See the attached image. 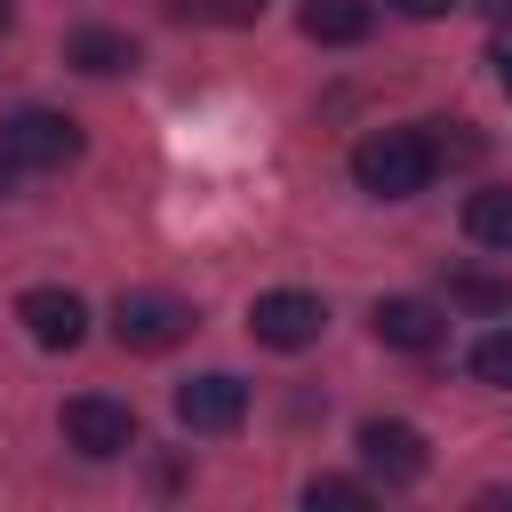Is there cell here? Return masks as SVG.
Instances as JSON below:
<instances>
[{
    "mask_svg": "<svg viewBox=\"0 0 512 512\" xmlns=\"http://www.w3.org/2000/svg\"><path fill=\"white\" fill-rule=\"evenodd\" d=\"M480 8H488V16H496V24H504V16H512V0H480Z\"/></svg>",
    "mask_w": 512,
    "mask_h": 512,
    "instance_id": "obj_22",
    "label": "cell"
},
{
    "mask_svg": "<svg viewBox=\"0 0 512 512\" xmlns=\"http://www.w3.org/2000/svg\"><path fill=\"white\" fill-rule=\"evenodd\" d=\"M480 504H488V512H512V488H488Z\"/></svg>",
    "mask_w": 512,
    "mask_h": 512,
    "instance_id": "obj_21",
    "label": "cell"
},
{
    "mask_svg": "<svg viewBox=\"0 0 512 512\" xmlns=\"http://www.w3.org/2000/svg\"><path fill=\"white\" fill-rule=\"evenodd\" d=\"M112 336H120L128 352H168V344L192 336V304L168 296V288H120V304H112Z\"/></svg>",
    "mask_w": 512,
    "mask_h": 512,
    "instance_id": "obj_2",
    "label": "cell"
},
{
    "mask_svg": "<svg viewBox=\"0 0 512 512\" xmlns=\"http://www.w3.org/2000/svg\"><path fill=\"white\" fill-rule=\"evenodd\" d=\"M304 504H312V512H320V504H328V512H360V504H376V488H368V480H344V472H312V480H304Z\"/></svg>",
    "mask_w": 512,
    "mask_h": 512,
    "instance_id": "obj_13",
    "label": "cell"
},
{
    "mask_svg": "<svg viewBox=\"0 0 512 512\" xmlns=\"http://www.w3.org/2000/svg\"><path fill=\"white\" fill-rule=\"evenodd\" d=\"M16 176H24V168H16V152H8V144H0V200H8V192H16Z\"/></svg>",
    "mask_w": 512,
    "mask_h": 512,
    "instance_id": "obj_19",
    "label": "cell"
},
{
    "mask_svg": "<svg viewBox=\"0 0 512 512\" xmlns=\"http://www.w3.org/2000/svg\"><path fill=\"white\" fill-rule=\"evenodd\" d=\"M392 8H400V16H448L456 0H392Z\"/></svg>",
    "mask_w": 512,
    "mask_h": 512,
    "instance_id": "obj_18",
    "label": "cell"
},
{
    "mask_svg": "<svg viewBox=\"0 0 512 512\" xmlns=\"http://www.w3.org/2000/svg\"><path fill=\"white\" fill-rule=\"evenodd\" d=\"M360 464H368L376 480L408 488V480H424V432L400 424V416H368V424H360Z\"/></svg>",
    "mask_w": 512,
    "mask_h": 512,
    "instance_id": "obj_7",
    "label": "cell"
},
{
    "mask_svg": "<svg viewBox=\"0 0 512 512\" xmlns=\"http://www.w3.org/2000/svg\"><path fill=\"white\" fill-rule=\"evenodd\" d=\"M320 328H328V304L312 288H264L248 304V336L272 352H304V344H320Z\"/></svg>",
    "mask_w": 512,
    "mask_h": 512,
    "instance_id": "obj_3",
    "label": "cell"
},
{
    "mask_svg": "<svg viewBox=\"0 0 512 512\" xmlns=\"http://www.w3.org/2000/svg\"><path fill=\"white\" fill-rule=\"evenodd\" d=\"M16 320H24V336L48 344V352H72V344L88 336V304H80L72 288H24V296H16Z\"/></svg>",
    "mask_w": 512,
    "mask_h": 512,
    "instance_id": "obj_8",
    "label": "cell"
},
{
    "mask_svg": "<svg viewBox=\"0 0 512 512\" xmlns=\"http://www.w3.org/2000/svg\"><path fill=\"white\" fill-rule=\"evenodd\" d=\"M464 232H472L480 248H504V256H512V184L472 192V200H464Z\"/></svg>",
    "mask_w": 512,
    "mask_h": 512,
    "instance_id": "obj_12",
    "label": "cell"
},
{
    "mask_svg": "<svg viewBox=\"0 0 512 512\" xmlns=\"http://www.w3.org/2000/svg\"><path fill=\"white\" fill-rule=\"evenodd\" d=\"M168 16L176 24H248L256 0H168Z\"/></svg>",
    "mask_w": 512,
    "mask_h": 512,
    "instance_id": "obj_16",
    "label": "cell"
},
{
    "mask_svg": "<svg viewBox=\"0 0 512 512\" xmlns=\"http://www.w3.org/2000/svg\"><path fill=\"white\" fill-rule=\"evenodd\" d=\"M64 440L80 448V456H128L136 448V408L128 400H112V392H80V400H64Z\"/></svg>",
    "mask_w": 512,
    "mask_h": 512,
    "instance_id": "obj_5",
    "label": "cell"
},
{
    "mask_svg": "<svg viewBox=\"0 0 512 512\" xmlns=\"http://www.w3.org/2000/svg\"><path fill=\"white\" fill-rule=\"evenodd\" d=\"M0 144L16 152V168H72L80 160V120L72 112H48V104H32V112H16L8 128H0Z\"/></svg>",
    "mask_w": 512,
    "mask_h": 512,
    "instance_id": "obj_4",
    "label": "cell"
},
{
    "mask_svg": "<svg viewBox=\"0 0 512 512\" xmlns=\"http://www.w3.org/2000/svg\"><path fill=\"white\" fill-rule=\"evenodd\" d=\"M488 64H496V80L512 88V40H496V56H488Z\"/></svg>",
    "mask_w": 512,
    "mask_h": 512,
    "instance_id": "obj_20",
    "label": "cell"
},
{
    "mask_svg": "<svg viewBox=\"0 0 512 512\" xmlns=\"http://www.w3.org/2000/svg\"><path fill=\"white\" fill-rule=\"evenodd\" d=\"M432 160H480V136H464V120H424Z\"/></svg>",
    "mask_w": 512,
    "mask_h": 512,
    "instance_id": "obj_17",
    "label": "cell"
},
{
    "mask_svg": "<svg viewBox=\"0 0 512 512\" xmlns=\"http://www.w3.org/2000/svg\"><path fill=\"white\" fill-rule=\"evenodd\" d=\"M432 144H424V128H376V136H360L352 144V184L360 192H376V200H416L424 184H432Z\"/></svg>",
    "mask_w": 512,
    "mask_h": 512,
    "instance_id": "obj_1",
    "label": "cell"
},
{
    "mask_svg": "<svg viewBox=\"0 0 512 512\" xmlns=\"http://www.w3.org/2000/svg\"><path fill=\"white\" fill-rule=\"evenodd\" d=\"M304 40H320V48H360L368 32H376V8L368 0H304Z\"/></svg>",
    "mask_w": 512,
    "mask_h": 512,
    "instance_id": "obj_10",
    "label": "cell"
},
{
    "mask_svg": "<svg viewBox=\"0 0 512 512\" xmlns=\"http://www.w3.org/2000/svg\"><path fill=\"white\" fill-rule=\"evenodd\" d=\"M368 328H376V344H392V352H432V344L448 336V312L424 304V296H376Z\"/></svg>",
    "mask_w": 512,
    "mask_h": 512,
    "instance_id": "obj_9",
    "label": "cell"
},
{
    "mask_svg": "<svg viewBox=\"0 0 512 512\" xmlns=\"http://www.w3.org/2000/svg\"><path fill=\"white\" fill-rule=\"evenodd\" d=\"M472 376L496 384V392H512V328H488V336L472 344Z\"/></svg>",
    "mask_w": 512,
    "mask_h": 512,
    "instance_id": "obj_14",
    "label": "cell"
},
{
    "mask_svg": "<svg viewBox=\"0 0 512 512\" xmlns=\"http://www.w3.org/2000/svg\"><path fill=\"white\" fill-rule=\"evenodd\" d=\"M8 24H16V0H0V32H8Z\"/></svg>",
    "mask_w": 512,
    "mask_h": 512,
    "instance_id": "obj_23",
    "label": "cell"
},
{
    "mask_svg": "<svg viewBox=\"0 0 512 512\" xmlns=\"http://www.w3.org/2000/svg\"><path fill=\"white\" fill-rule=\"evenodd\" d=\"M448 296H456V304H472V312H512V280H488V272H456V280H448Z\"/></svg>",
    "mask_w": 512,
    "mask_h": 512,
    "instance_id": "obj_15",
    "label": "cell"
},
{
    "mask_svg": "<svg viewBox=\"0 0 512 512\" xmlns=\"http://www.w3.org/2000/svg\"><path fill=\"white\" fill-rule=\"evenodd\" d=\"M64 64L88 72V80H112V72L136 64V40H128V32H104V24H80V32L64 40Z\"/></svg>",
    "mask_w": 512,
    "mask_h": 512,
    "instance_id": "obj_11",
    "label": "cell"
},
{
    "mask_svg": "<svg viewBox=\"0 0 512 512\" xmlns=\"http://www.w3.org/2000/svg\"><path fill=\"white\" fill-rule=\"evenodd\" d=\"M240 416H248V384H240V376L208 368V376L176 384V424H184V432H232Z\"/></svg>",
    "mask_w": 512,
    "mask_h": 512,
    "instance_id": "obj_6",
    "label": "cell"
}]
</instances>
